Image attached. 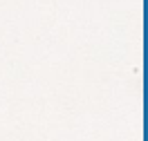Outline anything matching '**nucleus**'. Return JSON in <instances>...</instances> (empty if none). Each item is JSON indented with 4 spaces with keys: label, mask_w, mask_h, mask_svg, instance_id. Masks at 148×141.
<instances>
[]
</instances>
